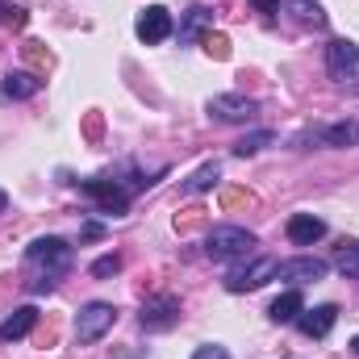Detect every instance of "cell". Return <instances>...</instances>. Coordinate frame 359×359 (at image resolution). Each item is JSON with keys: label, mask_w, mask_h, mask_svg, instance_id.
Instances as JSON below:
<instances>
[{"label": "cell", "mask_w": 359, "mask_h": 359, "mask_svg": "<svg viewBox=\"0 0 359 359\" xmlns=\"http://www.w3.org/2000/svg\"><path fill=\"white\" fill-rule=\"evenodd\" d=\"M138 322H142V330H172L180 322V301L172 292H155V297L142 305Z\"/></svg>", "instance_id": "8992f818"}, {"label": "cell", "mask_w": 359, "mask_h": 359, "mask_svg": "<svg viewBox=\"0 0 359 359\" xmlns=\"http://www.w3.org/2000/svg\"><path fill=\"white\" fill-rule=\"evenodd\" d=\"M4 209H8V192L0 188V213H4Z\"/></svg>", "instance_id": "4316f807"}, {"label": "cell", "mask_w": 359, "mask_h": 359, "mask_svg": "<svg viewBox=\"0 0 359 359\" xmlns=\"http://www.w3.org/2000/svg\"><path fill=\"white\" fill-rule=\"evenodd\" d=\"M284 230H288V243H292V247H313V243L326 234V222L313 217V213H292Z\"/></svg>", "instance_id": "7c38bea8"}, {"label": "cell", "mask_w": 359, "mask_h": 359, "mask_svg": "<svg viewBox=\"0 0 359 359\" xmlns=\"http://www.w3.org/2000/svg\"><path fill=\"white\" fill-rule=\"evenodd\" d=\"M34 326H38V309H34V305H21V309H13V313L0 322V343H17V339H25Z\"/></svg>", "instance_id": "4fadbf2b"}, {"label": "cell", "mask_w": 359, "mask_h": 359, "mask_svg": "<svg viewBox=\"0 0 359 359\" xmlns=\"http://www.w3.org/2000/svg\"><path fill=\"white\" fill-rule=\"evenodd\" d=\"M259 13H280V0H251Z\"/></svg>", "instance_id": "484cf974"}, {"label": "cell", "mask_w": 359, "mask_h": 359, "mask_svg": "<svg viewBox=\"0 0 359 359\" xmlns=\"http://www.w3.org/2000/svg\"><path fill=\"white\" fill-rule=\"evenodd\" d=\"M355 67H359V46L351 38H334V42L326 46V72H330L334 80H347Z\"/></svg>", "instance_id": "30bf717a"}, {"label": "cell", "mask_w": 359, "mask_h": 359, "mask_svg": "<svg viewBox=\"0 0 359 359\" xmlns=\"http://www.w3.org/2000/svg\"><path fill=\"white\" fill-rule=\"evenodd\" d=\"M330 271V264L313 259V255H301V259H284L276 268V280H288V284H318L322 276Z\"/></svg>", "instance_id": "9c48e42d"}, {"label": "cell", "mask_w": 359, "mask_h": 359, "mask_svg": "<svg viewBox=\"0 0 359 359\" xmlns=\"http://www.w3.org/2000/svg\"><path fill=\"white\" fill-rule=\"evenodd\" d=\"M121 271V255H100L96 264H92V276L96 280H109V276H117Z\"/></svg>", "instance_id": "7402d4cb"}, {"label": "cell", "mask_w": 359, "mask_h": 359, "mask_svg": "<svg viewBox=\"0 0 359 359\" xmlns=\"http://www.w3.org/2000/svg\"><path fill=\"white\" fill-rule=\"evenodd\" d=\"M80 192H88L92 201L100 205V213H113V217H121L126 209H130V188H121L117 180H80Z\"/></svg>", "instance_id": "5b68a950"}, {"label": "cell", "mask_w": 359, "mask_h": 359, "mask_svg": "<svg viewBox=\"0 0 359 359\" xmlns=\"http://www.w3.org/2000/svg\"><path fill=\"white\" fill-rule=\"evenodd\" d=\"M351 355H359V334L351 339Z\"/></svg>", "instance_id": "83f0119b"}, {"label": "cell", "mask_w": 359, "mask_h": 359, "mask_svg": "<svg viewBox=\"0 0 359 359\" xmlns=\"http://www.w3.org/2000/svg\"><path fill=\"white\" fill-rule=\"evenodd\" d=\"M276 268H280V259L259 255V259H251V264H243V268L230 271V276H226V288H230V292H255V288H264L268 280H276Z\"/></svg>", "instance_id": "277c9868"}, {"label": "cell", "mask_w": 359, "mask_h": 359, "mask_svg": "<svg viewBox=\"0 0 359 359\" xmlns=\"http://www.w3.org/2000/svg\"><path fill=\"white\" fill-rule=\"evenodd\" d=\"M301 309H305V297H301V292H297V288H288V292H280V297H276V301H271V322H276V326H288V322H297V318H301Z\"/></svg>", "instance_id": "9a60e30c"}, {"label": "cell", "mask_w": 359, "mask_h": 359, "mask_svg": "<svg viewBox=\"0 0 359 359\" xmlns=\"http://www.w3.org/2000/svg\"><path fill=\"white\" fill-rule=\"evenodd\" d=\"M259 113V104L251 96H238V92H226V96H213L209 100V117L226 121V126H238V121H251Z\"/></svg>", "instance_id": "52a82bcc"}, {"label": "cell", "mask_w": 359, "mask_h": 359, "mask_svg": "<svg viewBox=\"0 0 359 359\" xmlns=\"http://www.w3.org/2000/svg\"><path fill=\"white\" fill-rule=\"evenodd\" d=\"M217 176H222V168H217V163H205V168H196L192 176L184 180V192H188V196H196V192H209V188L217 184Z\"/></svg>", "instance_id": "d6986e66"}, {"label": "cell", "mask_w": 359, "mask_h": 359, "mask_svg": "<svg viewBox=\"0 0 359 359\" xmlns=\"http://www.w3.org/2000/svg\"><path fill=\"white\" fill-rule=\"evenodd\" d=\"M334 322H339V305L301 309V318H297V326H301V334H305V339H326V334L334 330Z\"/></svg>", "instance_id": "8fae6325"}, {"label": "cell", "mask_w": 359, "mask_h": 359, "mask_svg": "<svg viewBox=\"0 0 359 359\" xmlns=\"http://www.w3.org/2000/svg\"><path fill=\"white\" fill-rule=\"evenodd\" d=\"M271 142H276V134H271V130H255V134H247L243 142H234V155H238V159L259 155V151H264V147H271Z\"/></svg>", "instance_id": "44dd1931"}, {"label": "cell", "mask_w": 359, "mask_h": 359, "mask_svg": "<svg viewBox=\"0 0 359 359\" xmlns=\"http://www.w3.org/2000/svg\"><path fill=\"white\" fill-rule=\"evenodd\" d=\"M113 322H117V309H113L109 301H88V305L80 309V318H76V343H80V347L96 343L100 334L113 330Z\"/></svg>", "instance_id": "3957f363"}, {"label": "cell", "mask_w": 359, "mask_h": 359, "mask_svg": "<svg viewBox=\"0 0 359 359\" xmlns=\"http://www.w3.org/2000/svg\"><path fill=\"white\" fill-rule=\"evenodd\" d=\"M209 25H213V13H209L205 4H192V8L184 13V21H180V42H184V46H192Z\"/></svg>", "instance_id": "5bb4252c"}, {"label": "cell", "mask_w": 359, "mask_h": 359, "mask_svg": "<svg viewBox=\"0 0 359 359\" xmlns=\"http://www.w3.org/2000/svg\"><path fill=\"white\" fill-rule=\"evenodd\" d=\"M255 247H259V238H255L247 226H213V230H209V238H205V255H209L213 264L247 259Z\"/></svg>", "instance_id": "7a4b0ae2"}, {"label": "cell", "mask_w": 359, "mask_h": 359, "mask_svg": "<svg viewBox=\"0 0 359 359\" xmlns=\"http://www.w3.org/2000/svg\"><path fill=\"white\" fill-rule=\"evenodd\" d=\"M25 259H29V268L42 271V280L34 284V292H46V288H55V280H59V276H67V271H72L76 251H72V243H67V238L46 234V238H34V243H29Z\"/></svg>", "instance_id": "6da1fadb"}, {"label": "cell", "mask_w": 359, "mask_h": 359, "mask_svg": "<svg viewBox=\"0 0 359 359\" xmlns=\"http://www.w3.org/2000/svg\"><path fill=\"white\" fill-rule=\"evenodd\" d=\"M192 359H230V351H226V347H217V343H205V347H196V351H192Z\"/></svg>", "instance_id": "cb8c5ba5"}, {"label": "cell", "mask_w": 359, "mask_h": 359, "mask_svg": "<svg viewBox=\"0 0 359 359\" xmlns=\"http://www.w3.org/2000/svg\"><path fill=\"white\" fill-rule=\"evenodd\" d=\"M205 50H209L213 59H230V42H226L222 34H205Z\"/></svg>", "instance_id": "603a6c76"}, {"label": "cell", "mask_w": 359, "mask_h": 359, "mask_svg": "<svg viewBox=\"0 0 359 359\" xmlns=\"http://www.w3.org/2000/svg\"><path fill=\"white\" fill-rule=\"evenodd\" d=\"M284 8H288L305 29H326V21H330V17H326V8H322L318 0H284Z\"/></svg>", "instance_id": "2e32d148"}, {"label": "cell", "mask_w": 359, "mask_h": 359, "mask_svg": "<svg viewBox=\"0 0 359 359\" xmlns=\"http://www.w3.org/2000/svg\"><path fill=\"white\" fill-rule=\"evenodd\" d=\"M334 268L343 271L347 280H359V238H343L334 251Z\"/></svg>", "instance_id": "ac0fdd59"}, {"label": "cell", "mask_w": 359, "mask_h": 359, "mask_svg": "<svg viewBox=\"0 0 359 359\" xmlns=\"http://www.w3.org/2000/svg\"><path fill=\"white\" fill-rule=\"evenodd\" d=\"M138 38L147 42V46H155V42H168L172 38V13L163 8V4H151V8H142L138 13Z\"/></svg>", "instance_id": "ba28073f"}, {"label": "cell", "mask_w": 359, "mask_h": 359, "mask_svg": "<svg viewBox=\"0 0 359 359\" xmlns=\"http://www.w3.org/2000/svg\"><path fill=\"white\" fill-rule=\"evenodd\" d=\"M322 138H326L330 147H355V142H359V121H339V126H326V130H322Z\"/></svg>", "instance_id": "ffe728a7"}, {"label": "cell", "mask_w": 359, "mask_h": 359, "mask_svg": "<svg viewBox=\"0 0 359 359\" xmlns=\"http://www.w3.org/2000/svg\"><path fill=\"white\" fill-rule=\"evenodd\" d=\"M0 92L13 96V100H25V96H38V92H42V80H38L34 72H8L4 84H0Z\"/></svg>", "instance_id": "e0dca14e"}, {"label": "cell", "mask_w": 359, "mask_h": 359, "mask_svg": "<svg viewBox=\"0 0 359 359\" xmlns=\"http://www.w3.org/2000/svg\"><path fill=\"white\" fill-rule=\"evenodd\" d=\"M0 21H17V25H21V21H25V13H21V8H13L8 0H0Z\"/></svg>", "instance_id": "d4e9b609"}]
</instances>
